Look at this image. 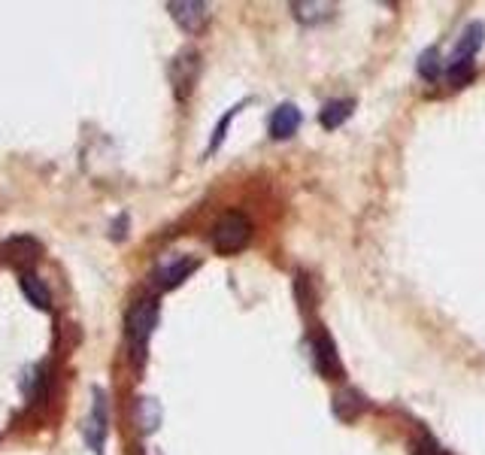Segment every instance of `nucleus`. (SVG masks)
Returning <instances> with one entry per match:
<instances>
[{
    "mask_svg": "<svg viewBox=\"0 0 485 455\" xmlns=\"http://www.w3.org/2000/svg\"><path fill=\"white\" fill-rule=\"evenodd\" d=\"M155 325H158V301L140 298L128 310V319H125V337H128L131 355H134V365H142V358H146V346Z\"/></svg>",
    "mask_w": 485,
    "mask_h": 455,
    "instance_id": "1",
    "label": "nucleus"
},
{
    "mask_svg": "<svg viewBox=\"0 0 485 455\" xmlns=\"http://www.w3.org/2000/svg\"><path fill=\"white\" fill-rule=\"evenodd\" d=\"M252 237V225L243 213H227L216 222L213 228V246L222 255H234L240 252Z\"/></svg>",
    "mask_w": 485,
    "mask_h": 455,
    "instance_id": "2",
    "label": "nucleus"
},
{
    "mask_svg": "<svg viewBox=\"0 0 485 455\" xmlns=\"http://www.w3.org/2000/svg\"><path fill=\"white\" fill-rule=\"evenodd\" d=\"M197 73H201V55L195 49H183L170 61V82H174V94L179 101H188V94H192L197 82Z\"/></svg>",
    "mask_w": 485,
    "mask_h": 455,
    "instance_id": "3",
    "label": "nucleus"
},
{
    "mask_svg": "<svg viewBox=\"0 0 485 455\" xmlns=\"http://www.w3.org/2000/svg\"><path fill=\"white\" fill-rule=\"evenodd\" d=\"M94 404H91V413L89 419H85V443H89V450L100 452L103 443H107V431H110V407H107V395H103V388H94Z\"/></svg>",
    "mask_w": 485,
    "mask_h": 455,
    "instance_id": "4",
    "label": "nucleus"
},
{
    "mask_svg": "<svg viewBox=\"0 0 485 455\" xmlns=\"http://www.w3.org/2000/svg\"><path fill=\"white\" fill-rule=\"evenodd\" d=\"M167 9L185 34H201L209 25V4L204 0H174V4H167Z\"/></svg>",
    "mask_w": 485,
    "mask_h": 455,
    "instance_id": "5",
    "label": "nucleus"
},
{
    "mask_svg": "<svg viewBox=\"0 0 485 455\" xmlns=\"http://www.w3.org/2000/svg\"><path fill=\"white\" fill-rule=\"evenodd\" d=\"M312 358H316V367L322 376H328V379L343 376V362H340V355H337L334 340H331L325 331H319V334L312 337Z\"/></svg>",
    "mask_w": 485,
    "mask_h": 455,
    "instance_id": "6",
    "label": "nucleus"
},
{
    "mask_svg": "<svg viewBox=\"0 0 485 455\" xmlns=\"http://www.w3.org/2000/svg\"><path fill=\"white\" fill-rule=\"evenodd\" d=\"M197 259H188V255H179V259L161 264V268L155 270V282L158 289H176L179 282H183L185 277H192V273L197 270Z\"/></svg>",
    "mask_w": 485,
    "mask_h": 455,
    "instance_id": "7",
    "label": "nucleus"
},
{
    "mask_svg": "<svg viewBox=\"0 0 485 455\" xmlns=\"http://www.w3.org/2000/svg\"><path fill=\"white\" fill-rule=\"evenodd\" d=\"M300 110L294 103H279L270 116V137L273 140H289L291 134H298L300 128Z\"/></svg>",
    "mask_w": 485,
    "mask_h": 455,
    "instance_id": "8",
    "label": "nucleus"
},
{
    "mask_svg": "<svg viewBox=\"0 0 485 455\" xmlns=\"http://www.w3.org/2000/svg\"><path fill=\"white\" fill-rule=\"evenodd\" d=\"M485 43V25L482 22H470L464 27L461 40L455 43V52H452V61H473V55L480 52V46ZM449 61V64H452Z\"/></svg>",
    "mask_w": 485,
    "mask_h": 455,
    "instance_id": "9",
    "label": "nucleus"
},
{
    "mask_svg": "<svg viewBox=\"0 0 485 455\" xmlns=\"http://www.w3.org/2000/svg\"><path fill=\"white\" fill-rule=\"evenodd\" d=\"M18 289H22V295L27 298V303H34L37 310H49L52 307V295H49V286L37 277V273L25 270L22 277H18Z\"/></svg>",
    "mask_w": 485,
    "mask_h": 455,
    "instance_id": "10",
    "label": "nucleus"
},
{
    "mask_svg": "<svg viewBox=\"0 0 485 455\" xmlns=\"http://www.w3.org/2000/svg\"><path fill=\"white\" fill-rule=\"evenodd\" d=\"M291 13L300 25H322L328 18H334L337 4H310V0H300V4H291Z\"/></svg>",
    "mask_w": 485,
    "mask_h": 455,
    "instance_id": "11",
    "label": "nucleus"
},
{
    "mask_svg": "<svg viewBox=\"0 0 485 455\" xmlns=\"http://www.w3.org/2000/svg\"><path fill=\"white\" fill-rule=\"evenodd\" d=\"M349 116H352V101H328L325 107L319 110L322 128H328V131H337Z\"/></svg>",
    "mask_w": 485,
    "mask_h": 455,
    "instance_id": "12",
    "label": "nucleus"
},
{
    "mask_svg": "<svg viewBox=\"0 0 485 455\" xmlns=\"http://www.w3.org/2000/svg\"><path fill=\"white\" fill-rule=\"evenodd\" d=\"M161 422V407L155 397H137V425L142 431H155Z\"/></svg>",
    "mask_w": 485,
    "mask_h": 455,
    "instance_id": "13",
    "label": "nucleus"
},
{
    "mask_svg": "<svg viewBox=\"0 0 485 455\" xmlns=\"http://www.w3.org/2000/svg\"><path fill=\"white\" fill-rule=\"evenodd\" d=\"M416 70L422 79H437V76L443 73V61H440V52L437 49H425L422 55H418V64H416Z\"/></svg>",
    "mask_w": 485,
    "mask_h": 455,
    "instance_id": "14",
    "label": "nucleus"
},
{
    "mask_svg": "<svg viewBox=\"0 0 485 455\" xmlns=\"http://www.w3.org/2000/svg\"><path fill=\"white\" fill-rule=\"evenodd\" d=\"M334 407H337V416L340 419H355V416L364 410V401L355 395V392H340L334 397Z\"/></svg>",
    "mask_w": 485,
    "mask_h": 455,
    "instance_id": "15",
    "label": "nucleus"
},
{
    "mask_svg": "<svg viewBox=\"0 0 485 455\" xmlns=\"http://www.w3.org/2000/svg\"><path fill=\"white\" fill-rule=\"evenodd\" d=\"M443 73L452 89H461V85H468V79L473 76V61H452V64H446Z\"/></svg>",
    "mask_w": 485,
    "mask_h": 455,
    "instance_id": "16",
    "label": "nucleus"
},
{
    "mask_svg": "<svg viewBox=\"0 0 485 455\" xmlns=\"http://www.w3.org/2000/svg\"><path fill=\"white\" fill-rule=\"evenodd\" d=\"M237 116V107L234 110H227V116L218 122V128H216V134H213V143H209V152H216L218 149V143L225 140V134H227V125H231V119Z\"/></svg>",
    "mask_w": 485,
    "mask_h": 455,
    "instance_id": "17",
    "label": "nucleus"
},
{
    "mask_svg": "<svg viewBox=\"0 0 485 455\" xmlns=\"http://www.w3.org/2000/svg\"><path fill=\"white\" fill-rule=\"evenodd\" d=\"M413 455H443V450L437 447L431 438H422V440L413 443Z\"/></svg>",
    "mask_w": 485,
    "mask_h": 455,
    "instance_id": "18",
    "label": "nucleus"
}]
</instances>
